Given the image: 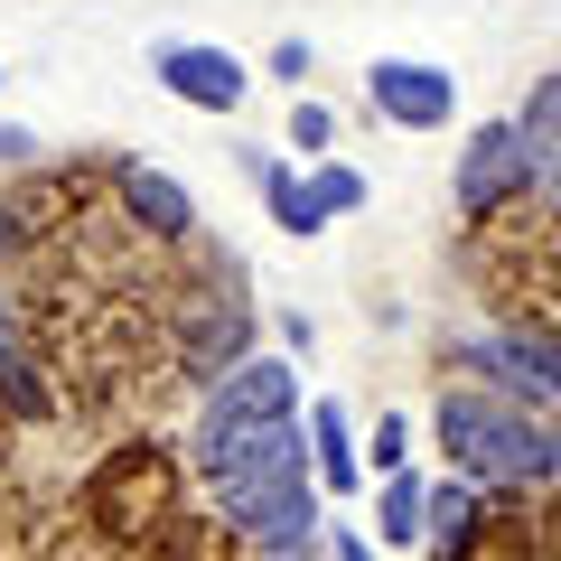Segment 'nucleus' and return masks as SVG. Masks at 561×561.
Wrapping results in <instances>:
<instances>
[{
	"instance_id": "nucleus-19",
	"label": "nucleus",
	"mask_w": 561,
	"mask_h": 561,
	"mask_svg": "<svg viewBox=\"0 0 561 561\" xmlns=\"http://www.w3.org/2000/svg\"><path fill=\"white\" fill-rule=\"evenodd\" d=\"M38 160V131H28V122H0V169H28Z\"/></svg>"
},
{
	"instance_id": "nucleus-4",
	"label": "nucleus",
	"mask_w": 561,
	"mask_h": 561,
	"mask_svg": "<svg viewBox=\"0 0 561 561\" xmlns=\"http://www.w3.org/2000/svg\"><path fill=\"white\" fill-rule=\"evenodd\" d=\"M150 76H160L187 113H216V122L253 103V66H243L234 47H216V38H160L150 47Z\"/></svg>"
},
{
	"instance_id": "nucleus-18",
	"label": "nucleus",
	"mask_w": 561,
	"mask_h": 561,
	"mask_svg": "<svg viewBox=\"0 0 561 561\" xmlns=\"http://www.w3.org/2000/svg\"><path fill=\"white\" fill-rule=\"evenodd\" d=\"M328 561H393L375 534H356V524H328Z\"/></svg>"
},
{
	"instance_id": "nucleus-13",
	"label": "nucleus",
	"mask_w": 561,
	"mask_h": 561,
	"mask_svg": "<svg viewBox=\"0 0 561 561\" xmlns=\"http://www.w3.org/2000/svg\"><path fill=\"white\" fill-rule=\"evenodd\" d=\"M0 402H10L20 421H47V412H57V393H47L38 356L20 346V328H10V309H0Z\"/></svg>"
},
{
	"instance_id": "nucleus-5",
	"label": "nucleus",
	"mask_w": 561,
	"mask_h": 561,
	"mask_svg": "<svg viewBox=\"0 0 561 561\" xmlns=\"http://www.w3.org/2000/svg\"><path fill=\"white\" fill-rule=\"evenodd\" d=\"M365 103L393 131H449L459 122V76L431 66V57H375L365 66Z\"/></svg>"
},
{
	"instance_id": "nucleus-6",
	"label": "nucleus",
	"mask_w": 561,
	"mask_h": 561,
	"mask_svg": "<svg viewBox=\"0 0 561 561\" xmlns=\"http://www.w3.org/2000/svg\"><path fill=\"white\" fill-rule=\"evenodd\" d=\"M459 365L468 375H486V383H505V393H561V328H534V319H515V328H486V337H459Z\"/></svg>"
},
{
	"instance_id": "nucleus-16",
	"label": "nucleus",
	"mask_w": 561,
	"mask_h": 561,
	"mask_svg": "<svg viewBox=\"0 0 561 561\" xmlns=\"http://www.w3.org/2000/svg\"><path fill=\"white\" fill-rule=\"evenodd\" d=\"M365 468H375V478H393V468H412V421H402V412H383L375 431H365Z\"/></svg>"
},
{
	"instance_id": "nucleus-7",
	"label": "nucleus",
	"mask_w": 561,
	"mask_h": 561,
	"mask_svg": "<svg viewBox=\"0 0 561 561\" xmlns=\"http://www.w3.org/2000/svg\"><path fill=\"white\" fill-rule=\"evenodd\" d=\"M234 169H253V197H262V216L280 225L290 243H319L328 225V206H319V179H309V160H290V150H262V140H243V160Z\"/></svg>"
},
{
	"instance_id": "nucleus-14",
	"label": "nucleus",
	"mask_w": 561,
	"mask_h": 561,
	"mask_svg": "<svg viewBox=\"0 0 561 561\" xmlns=\"http://www.w3.org/2000/svg\"><path fill=\"white\" fill-rule=\"evenodd\" d=\"M290 160H309V169H319V160H337V113H328L319 94H300V103H290Z\"/></svg>"
},
{
	"instance_id": "nucleus-11",
	"label": "nucleus",
	"mask_w": 561,
	"mask_h": 561,
	"mask_svg": "<svg viewBox=\"0 0 561 561\" xmlns=\"http://www.w3.org/2000/svg\"><path fill=\"white\" fill-rule=\"evenodd\" d=\"M421 534H431V468L375 478V542L383 552H421Z\"/></svg>"
},
{
	"instance_id": "nucleus-10",
	"label": "nucleus",
	"mask_w": 561,
	"mask_h": 561,
	"mask_svg": "<svg viewBox=\"0 0 561 561\" xmlns=\"http://www.w3.org/2000/svg\"><path fill=\"white\" fill-rule=\"evenodd\" d=\"M515 131H524V169H534V197L561 216V76H534V94L515 103Z\"/></svg>"
},
{
	"instance_id": "nucleus-3",
	"label": "nucleus",
	"mask_w": 561,
	"mask_h": 561,
	"mask_svg": "<svg viewBox=\"0 0 561 561\" xmlns=\"http://www.w3.org/2000/svg\"><path fill=\"white\" fill-rule=\"evenodd\" d=\"M449 197H459V216H496V206L534 197V169H524V131H515V113L468 122L459 169H449Z\"/></svg>"
},
{
	"instance_id": "nucleus-9",
	"label": "nucleus",
	"mask_w": 561,
	"mask_h": 561,
	"mask_svg": "<svg viewBox=\"0 0 561 561\" xmlns=\"http://www.w3.org/2000/svg\"><path fill=\"white\" fill-rule=\"evenodd\" d=\"M113 187H122V206H131V225H140L150 243H187V234H197V197H187L160 160H122Z\"/></svg>"
},
{
	"instance_id": "nucleus-15",
	"label": "nucleus",
	"mask_w": 561,
	"mask_h": 561,
	"mask_svg": "<svg viewBox=\"0 0 561 561\" xmlns=\"http://www.w3.org/2000/svg\"><path fill=\"white\" fill-rule=\"evenodd\" d=\"M309 179H319V206H328V216H356V206L375 197V187H365V169H356V160H319V169H309Z\"/></svg>"
},
{
	"instance_id": "nucleus-20",
	"label": "nucleus",
	"mask_w": 561,
	"mask_h": 561,
	"mask_svg": "<svg viewBox=\"0 0 561 561\" xmlns=\"http://www.w3.org/2000/svg\"><path fill=\"white\" fill-rule=\"evenodd\" d=\"M319 561H328V552H319Z\"/></svg>"
},
{
	"instance_id": "nucleus-1",
	"label": "nucleus",
	"mask_w": 561,
	"mask_h": 561,
	"mask_svg": "<svg viewBox=\"0 0 561 561\" xmlns=\"http://www.w3.org/2000/svg\"><path fill=\"white\" fill-rule=\"evenodd\" d=\"M431 440L440 468H459L468 486H542L561 478V431L542 421V402L505 393V383H459L431 402Z\"/></svg>"
},
{
	"instance_id": "nucleus-2",
	"label": "nucleus",
	"mask_w": 561,
	"mask_h": 561,
	"mask_svg": "<svg viewBox=\"0 0 561 561\" xmlns=\"http://www.w3.org/2000/svg\"><path fill=\"white\" fill-rule=\"evenodd\" d=\"M309 393H300V365L290 356H243L206 383L197 421H187V440H225V431H272V421H300Z\"/></svg>"
},
{
	"instance_id": "nucleus-8",
	"label": "nucleus",
	"mask_w": 561,
	"mask_h": 561,
	"mask_svg": "<svg viewBox=\"0 0 561 561\" xmlns=\"http://www.w3.org/2000/svg\"><path fill=\"white\" fill-rule=\"evenodd\" d=\"M300 431H309V468H319L328 496H365V478H375V468H365V431H356V412H346L337 393H319V402L300 412Z\"/></svg>"
},
{
	"instance_id": "nucleus-12",
	"label": "nucleus",
	"mask_w": 561,
	"mask_h": 561,
	"mask_svg": "<svg viewBox=\"0 0 561 561\" xmlns=\"http://www.w3.org/2000/svg\"><path fill=\"white\" fill-rule=\"evenodd\" d=\"M478 524H486V496L468 478H431V534H421V552L431 561H459L468 542H478Z\"/></svg>"
},
{
	"instance_id": "nucleus-17",
	"label": "nucleus",
	"mask_w": 561,
	"mask_h": 561,
	"mask_svg": "<svg viewBox=\"0 0 561 561\" xmlns=\"http://www.w3.org/2000/svg\"><path fill=\"white\" fill-rule=\"evenodd\" d=\"M262 76H272V84H309V38H272Z\"/></svg>"
}]
</instances>
